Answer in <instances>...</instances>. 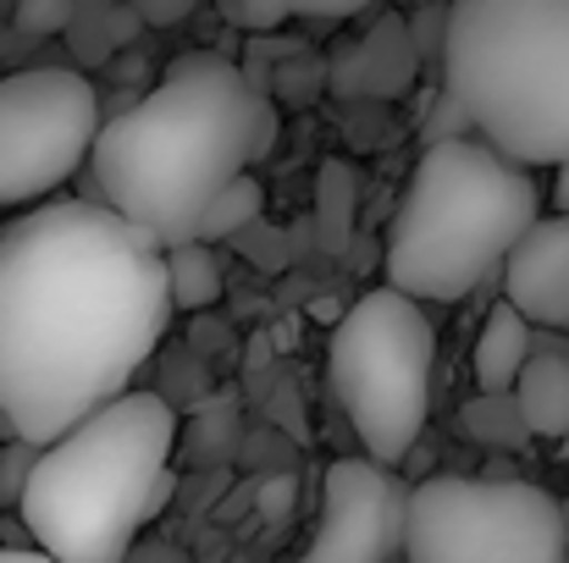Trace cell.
Segmentation results:
<instances>
[{
  "label": "cell",
  "mask_w": 569,
  "mask_h": 563,
  "mask_svg": "<svg viewBox=\"0 0 569 563\" xmlns=\"http://www.w3.org/2000/svg\"><path fill=\"white\" fill-rule=\"evenodd\" d=\"M442 83L520 167L569 161V0H453Z\"/></svg>",
  "instance_id": "5b68a950"
},
{
  "label": "cell",
  "mask_w": 569,
  "mask_h": 563,
  "mask_svg": "<svg viewBox=\"0 0 569 563\" xmlns=\"http://www.w3.org/2000/svg\"><path fill=\"white\" fill-rule=\"evenodd\" d=\"M260 210H266V188L254 183L249 172L238 178V183L227 188L210 210H204V221H199V238L204 243H221V238H238L243 227H254L260 221Z\"/></svg>",
  "instance_id": "ac0fdd59"
},
{
  "label": "cell",
  "mask_w": 569,
  "mask_h": 563,
  "mask_svg": "<svg viewBox=\"0 0 569 563\" xmlns=\"http://www.w3.org/2000/svg\"><path fill=\"white\" fill-rule=\"evenodd\" d=\"M128 6L144 17V28H178L199 0H128Z\"/></svg>",
  "instance_id": "44dd1931"
},
{
  "label": "cell",
  "mask_w": 569,
  "mask_h": 563,
  "mask_svg": "<svg viewBox=\"0 0 569 563\" xmlns=\"http://www.w3.org/2000/svg\"><path fill=\"white\" fill-rule=\"evenodd\" d=\"M420 304L426 299L381 282L338 315L327 343V381L338 409L349 414L366 453L392 470L415 453L431 414L437 332Z\"/></svg>",
  "instance_id": "8992f818"
},
{
  "label": "cell",
  "mask_w": 569,
  "mask_h": 563,
  "mask_svg": "<svg viewBox=\"0 0 569 563\" xmlns=\"http://www.w3.org/2000/svg\"><path fill=\"white\" fill-rule=\"evenodd\" d=\"M167 271H172V299L178 310H210L221 299V260L204 238H189L178 249H167Z\"/></svg>",
  "instance_id": "9a60e30c"
},
{
  "label": "cell",
  "mask_w": 569,
  "mask_h": 563,
  "mask_svg": "<svg viewBox=\"0 0 569 563\" xmlns=\"http://www.w3.org/2000/svg\"><path fill=\"white\" fill-rule=\"evenodd\" d=\"M553 172H559V178H553V204H559V210L569 215V161H559Z\"/></svg>",
  "instance_id": "d4e9b609"
},
{
  "label": "cell",
  "mask_w": 569,
  "mask_h": 563,
  "mask_svg": "<svg viewBox=\"0 0 569 563\" xmlns=\"http://www.w3.org/2000/svg\"><path fill=\"white\" fill-rule=\"evenodd\" d=\"M537 332H542V326H537L515 299L492 304L487 321H481L476 354H470L476 386H481V392H515V381H520L526 360H531V349H537Z\"/></svg>",
  "instance_id": "7c38bea8"
},
{
  "label": "cell",
  "mask_w": 569,
  "mask_h": 563,
  "mask_svg": "<svg viewBox=\"0 0 569 563\" xmlns=\"http://www.w3.org/2000/svg\"><path fill=\"white\" fill-rule=\"evenodd\" d=\"M0 563H56L44 547H0Z\"/></svg>",
  "instance_id": "cb8c5ba5"
},
{
  "label": "cell",
  "mask_w": 569,
  "mask_h": 563,
  "mask_svg": "<svg viewBox=\"0 0 569 563\" xmlns=\"http://www.w3.org/2000/svg\"><path fill=\"white\" fill-rule=\"evenodd\" d=\"M277 139L271 100L221 56H183L128 111L106 117L89 172L111 210L167 249L199 238L204 210Z\"/></svg>",
  "instance_id": "7a4b0ae2"
},
{
  "label": "cell",
  "mask_w": 569,
  "mask_h": 563,
  "mask_svg": "<svg viewBox=\"0 0 569 563\" xmlns=\"http://www.w3.org/2000/svg\"><path fill=\"white\" fill-rule=\"evenodd\" d=\"M178 409L161 392H122L39 448L22 486V525L56 563H128L139 531L172 497Z\"/></svg>",
  "instance_id": "3957f363"
},
{
  "label": "cell",
  "mask_w": 569,
  "mask_h": 563,
  "mask_svg": "<svg viewBox=\"0 0 569 563\" xmlns=\"http://www.w3.org/2000/svg\"><path fill=\"white\" fill-rule=\"evenodd\" d=\"M559 442H565V459H569V436H559Z\"/></svg>",
  "instance_id": "484cf974"
},
{
  "label": "cell",
  "mask_w": 569,
  "mask_h": 563,
  "mask_svg": "<svg viewBox=\"0 0 569 563\" xmlns=\"http://www.w3.org/2000/svg\"><path fill=\"white\" fill-rule=\"evenodd\" d=\"M33 459H39V442H28V436H11L0 448V503H22V486L33 475Z\"/></svg>",
  "instance_id": "ffe728a7"
},
{
  "label": "cell",
  "mask_w": 569,
  "mask_h": 563,
  "mask_svg": "<svg viewBox=\"0 0 569 563\" xmlns=\"http://www.w3.org/2000/svg\"><path fill=\"white\" fill-rule=\"evenodd\" d=\"M293 509V475H271L266 486H260V514L266 520H282Z\"/></svg>",
  "instance_id": "7402d4cb"
},
{
  "label": "cell",
  "mask_w": 569,
  "mask_h": 563,
  "mask_svg": "<svg viewBox=\"0 0 569 563\" xmlns=\"http://www.w3.org/2000/svg\"><path fill=\"white\" fill-rule=\"evenodd\" d=\"M409 83H415V33L398 17L377 22L332 61V89L343 100H398Z\"/></svg>",
  "instance_id": "8fae6325"
},
{
  "label": "cell",
  "mask_w": 569,
  "mask_h": 563,
  "mask_svg": "<svg viewBox=\"0 0 569 563\" xmlns=\"http://www.w3.org/2000/svg\"><path fill=\"white\" fill-rule=\"evenodd\" d=\"M366 6L377 0H221V11L243 28H277L288 17H321V22H343V17H360Z\"/></svg>",
  "instance_id": "e0dca14e"
},
{
  "label": "cell",
  "mask_w": 569,
  "mask_h": 563,
  "mask_svg": "<svg viewBox=\"0 0 569 563\" xmlns=\"http://www.w3.org/2000/svg\"><path fill=\"white\" fill-rule=\"evenodd\" d=\"M144 28V17L128 6V0H78V17H72V28L61 33L67 44H72V56L83 61V67H100L117 44H128L133 33Z\"/></svg>",
  "instance_id": "5bb4252c"
},
{
  "label": "cell",
  "mask_w": 569,
  "mask_h": 563,
  "mask_svg": "<svg viewBox=\"0 0 569 563\" xmlns=\"http://www.w3.org/2000/svg\"><path fill=\"white\" fill-rule=\"evenodd\" d=\"M409 486L392 464L338 459L321 481V525L299 563H392L403 553Z\"/></svg>",
  "instance_id": "9c48e42d"
},
{
  "label": "cell",
  "mask_w": 569,
  "mask_h": 563,
  "mask_svg": "<svg viewBox=\"0 0 569 563\" xmlns=\"http://www.w3.org/2000/svg\"><path fill=\"white\" fill-rule=\"evenodd\" d=\"M178 315L167 243L106 199H50L0 227V425L50 448L133 392Z\"/></svg>",
  "instance_id": "6da1fadb"
},
{
  "label": "cell",
  "mask_w": 569,
  "mask_h": 563,
  "mask_svg": "<svg viewBox=\"0 0 569 563\" xmlns=\"http://www.w3.org/2000/svg\"><path fill=\"white\" fill-rule=\"evenodd\" d=\"M72 17H78V0H17L11 6V28L22 39H56L72 28Z\"/></svg>",
  "instance_id": "d6986e66"
},
{
  "label": "cell",
  "mask_w": 569,
  "mask_h": 563,
  "mask_svg": "<svg viewBox=\"0 0 569 563\" xmlns=\"http://www.w3.org/2000/svg\"><path fill=\"white\" fill-rule=\"evenodd\" d=\"M537 215L542 193L531 167L487 139H437L398 193L381 271L392 288L426 304H459L492 271H503L509 249Z\"/></svg>",
  "instance_id": "277c9868"
},
{
  "label": "cell",
  "mask_w": 569,
  "mask_h": 563,
  "mask_svg": "<svg viewBox=\"0 0 569 563\" xmlns=\"http://www.w3.org/2000/svg\"><path fill=\"white\" fill-rule=\"evenodd\" d=\"M503 299L542 332H569V215H537L503 260Z\"/></svg>",
  "instance_id": "30bf717a"
},
{
  "label": "cell",
  "mask_w": 569,
  "mask_h": 563,
  "mask_svg": "<svg viewBox=\"0 0 569 563\" xmlns=\"http://www.w3.org/2000/svg\"><path fill=\"white\" fill-rule=\"evenodd\" d=\"M465 431L481 448H526L537 436L515 392H481V398H470L465 403Z\"/></svg>",
  "instance_id": "2e32d148"
},
{
  "label": "cell",
  "mask_w": 569,
  "mask_h": 563,
  "mask_svg": "<svg viewBox=\"0 0 569 563\" xmlns=\"http://www.w3.org/2000/svg\"><path fill=\"white\" fill-rule=\"evenodd\" d=\"M403 563H569V509L509 475H426L409 486Z\"/></svg>",
  "instance_id": "52a82bcc"
},
{
  "label": "cell",
  "mask_w": 569,
  "mask_h": 563,
  "mask_svg": "<svg viewBox=\"0 0 569 563\" xmlns=\"http://www.w3.org/2000/svg\"><path fill=\"white\" fill-rule=\"evenodd\" d=\"M128 563H189V559H183L172 542H144V547L128 553Z\"/></svg>",
  "instance_id": "603a6c76"
},
{
  "label": "cell",
  "mask_w": 569,
  "mask_h": 563,
  "mask_svg": "<svg viewBox=\"0 0 569 563\" xmlns=\"http://www.w3.org/2000/svg\"><path fill=\"white\" fill-rule=\"evenodd\" d=\"M100 128V89L78 67L0 78V204L50 199L94 155Z\"/></svg>",
  "instance_id": "ba28073f"
},
{
  "label": "cell",
  "mask_w": 569,
  "mask_h": 563,
  "mask_svg": "<svg viewBox=\"0 0 569 563\" xmlns=\"http://www.w3.org/2000/svg\"><path fill=\"white\" fill-rule=\"evenodd\" d=\"M6 6H17V0H6Z\"/></svg>",
  "instance_id": "4316f807"
},
{
  "label": "cell",
  "mask_w": 569,
  "mask_h": 563,
  "mask_svg": "<svg viewBox=\"0 0 569 563\" xmlns=\"http://www.w3.org/2000/svg\"><path fill=\"white\" fill-rule=\"evenodd\" d=\"M515 398L531 420L537 436H569V343L565 338H537L526 371L515 381Z\"/></svg>",
  "instance_id": "4fadbf2b"
}]
</instances>
